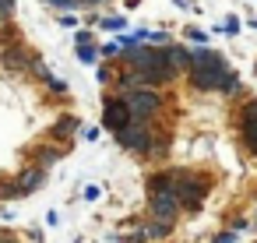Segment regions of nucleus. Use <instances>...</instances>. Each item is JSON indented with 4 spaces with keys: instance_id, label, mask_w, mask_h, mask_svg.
<instances>
[{
    "instance_id": "obj_1",
    "label": "nucleus",
    "mask_w": 257,
    "mask_h": 243,
    "mask_svg": "<svg viewBox=\"0 0 257 243\" xmlns=\"http://www.w3.org/2000/svg\"><path fill=\"white\" fill-rule=\"evenodd\" d=\"M208 190H211L208 176H187V173H180V180H176V201H180L183 211H197L204 204Z\"/></svg>"
},
{
    "instance_id": "obj_2",
    "label": "nucleus",
    "mask_w": 257,
    "mask_h": 243,
    "mask_svg": "<svg viewBox=\"0 0 257 243\" xmlns=\"http://www.w3.org/2000/svg\"><path fill=\"white\" fill-rule=\"evenodd\" d=\"M116 145L120 148H127V152H134V155H152V145H155V134H152V127L148 124H131V127H123L120 134H116Z\"/></svg>"
},
{
    "instance_id": "obj_3",
    "label": "nucleus",
    "mask_w": 257,
    "mask_h": 243,
    "mask_svg": "<svg viewBox=\"0 0 257 243\" xmlns=\"http://www.w3.org/2000/svg\"><path fill=\"white\" fill-rule=\"evenodd\" d=\"M123 99H127V109H131V116L138 124H152L162 113V95L159 92H131Z\"/></svg>"
},
{
    "instance_id": "obj_4",
    "label": "nucleus",
    "mask_w": 257,
    "mask_h": 243,
    "mask_svg": "<svg viewBox=\"0 0 257 243\" xmlns=\"http://www.w3.org/2000/svg\"><path fill=\"white\" fill-rule=\"evenodd\" d=\"M134 124V116H131V109H127V99L120 95V99H109L106 95V102H102V127L106 131H113V134H120L123 127H131Z\"/></svg>"
},
{
    "instance_id": "obj_5",
    "label": "nucleus",
    "mask_w": 257,
    "mask_h": 243,
    "mask_svg": "<svg viewBox=\"0 0 257 243\" xmlns=\"http://www.w3.org/2000/svg\"><path fill=\"white\" fill-rule=\"evenodd\" d=\"M148 211H152V218H159V222H176L180 218V201H176V194H152L148 197Z\"/></svg>"
},
{
    "instance_id": "obj_6",
    "label": "nucleus",
    "mask_w": 257,
    "mask_h": 243,
    "mask_svg": "<svg viewBox=\"0 0 257 243\" xmlns=\"http://www.w3.org/2000/svg\"><path fill=\"white\" fill-rule=\"evenodd\" d=\"M190 71H229V64H225L222 53H215L208 46H197V50H190Z\"/></svg>"
},
{
    "instance_id": "obj_7",
    "label": "nucleus",
    "mask_w": 257,
    "mask_h": 243,
    "mask_svg": "<svg viewBox=\"0 0 257 243\" xmlns=\"http://www.w3.org/2000/svg\"><path fill=\"white\" fill-rule=\"evenodd\" d=\"M32 60H36V53H29L25 46H4L0 50V64L8 71H32Z\"/></svg>"
},
{
    "instance_id": "obj_8",
    "label": "nucleus",
    "mask_w": 257,
    "mask_h": 243,
    "mask_svg": "<svg viewBox=\"0 0 257 243\" xmlns=\"http://www.w3.org/2000/svg\"><path fill=\"white\" fill-rule=\"evenodd\" d=\"M15 183H18L22 197H25V194H32V190H39V187L46 183V169H39V166H29L25 173H18V176H15Z\"/></svg>"
},
{
    "instance_id": "obj_9",
    "label": "nucleus",
    "mask_w": 257,
    "mask_h": 243,
    "mask_svg": "<svg viewBox=\"0 0 257 243\" xmlns=\"http://www.w3.org/2000/svg\"><path fill=\"white\" fill-rule=\"evenodd\" d=\"M176 180H180V173H155L152 180H148V197L152 194H176Z\"/></svg>"
},
{
    "instance_id": "obj_10",
    "label": "nucleus",
    "mask_w": 257,
    "mask_h": 243,
    "mask_svg": "<svg viewBox=\"0 0 257 243\" xmlns=\"http://www.w3.org/2000/svg\"><path fill=\"white\" fill-rule=\"evenodd\" d=\"M239 145L250 155H257V124H239Z\"/></svg>"
},
{
    "instance_id": "obj_11",
    "label": "nucleus",
    "mask_w": 257,
    "mask_h": 243,
    "mask_svg": "<svg viewBox=\"0 0 257 243\" xmlns=\"http://www.w3.org/2000/svg\"><path fill=\"white\" fill-rule=\"evenodd\" d=\"M141 232H145L148 239H162V236H169V232H173V225H169V222H159V218H152V222H148Z\"/></svg>"
},
{
    "instance_id": "obj_12",
    "label": "nucleus",
    "mask_w": 257,
    "mask_h": 243,
    "mask_svg": "<svg viewBox=\"0 0 257 243\" xmlns=\"http://www.w3.org/2000/svg\"><path fill=\"white\" fill-rule=\"evenodd\" d=\"M60 155H64V148H43V152H36V166L46 169V166H53Z\"/></svg>"
},
{
    "instance_id": "obj_13",
    "label": "nucleus",
    "mask_w": 257,
    "mask_h": 243,
    "mask_svg": "<svg viewBox=\"0 0 257 243\" xmlns=\"http://www.w3.org/2000/svg\"><path fill=\"white\" fill-rule=\"evenodd\" d=\"M78 131V116H64L60 124H53V138H67Z\"/></svg>"
},
{
    "instance_id": "obj_14",
    "label": "nucleus",
    "mask_w": 257,
    "mask_h": 243,
    "mask_svg": "<svg viewBox=\"0 0 257 243\" xmlns=\"http://www.w3.org/2000/svg\"><path fill=\"white\" fill-rule=\"evenodd\" d=\"M239 124H257V99H246L239 106Z\"/></svg>"
},
{
    "instance_id": "obj_15",
    "label": "nucleus",
    "mask_w": 257,
    "mask_h": 243,
    "mask_svg": "<svg viewBox=\"0 0 257 243\" xmlns=\"http://www.w3.org/2000/svg\"><path fill=\"white\" fill-rule=\"evenodd\" d=\"M11 18H15V0H0V29L11 25Z\"/></svg>"
},
{
    "instance_id": "obj_16",
    "label": "nucleus",
    "mask_w": 257,
    "mask_h": 243,
    "mask_svg": "<svg viewBox=\"0 0 257 243\" xmlns=\"http://www.w3.org/2000/svg\"><path fill=\"white\" fill-rule=\"evenodd\" d=\"M99 53H102V50H95V46H78V60H81V64H95Z\"/></svg>"
},
{
    "instance_id": "obj_17",
    "label": "nucleus",
    "mask_w": 257,
    "mask_h": 243,
    "mask_svg": "<svg viewBox=\"0 0 257 243\" xmlns=\"http://www.w3.org/2000/svg\"><path fill=\"white\" fill-rule=\"evenodd\" d=\"M215 32H225V36H236V32H239V18H236V15H229V18H225V22H222V25H218Z\"/></svg>"
},
{
    "instance_id": "obj_18",
    "label": "nucleus",
    "mask_w": 257,
    "mask_h": 243,
    "mask_svg": "<svg viewBox=\"0 0 257 243\" xmlns=\"http://www.w3.org/2000/svg\"><path fill=\"white\" fill-rule=\"evenodd\" d=\"M46 88L57 92V95H67V81H64V78H53V74L46 78Z\"/></svg>"
},
{
    "instance_id": "obj_19",
    "label": "nucleus",
    "mask_w": 257,
    "mask_h": 243,
    "mask_svg": "<svg viewBox=\"0 0 257 243\" xmlns=\"http://www.w3.org/2000/svg\"><path fill=\"white\" fill-rule=\"evenodd\" d=\"M43 4H50V8H57V11H71V8H81L78 0H43Z\"/></svg>"
},
{
    "instance_id": "obj_20",
    "label": "nucleus",
    "mask_w": 257,
    "mask_h": 243,
    "mask_svg": "<svg viewBox=\"0 0 257 243\" xmlns=\"http://www.w3.org/2000/svg\"><path fill=\"white\" fill-rule=\"evenodd\" d=\"M102 29H109V32H120V29H123V15H113V18H106V22H102Z\"/></svg>"
},
{
    "instance_id": "obj_21",
    "label": "nucleus",
    "mask_w": 257,
    "mask_h": 243,
    "mask_svg": "<svg viewBox=\"0 0 257 243\" xmlns=\"http://www.w3.org/2000/svg\"><path fill=\"white\" fill-rule=\"evenodd\" d=\"M169 152V138H155V145H152V155H166Z\"/></svg>"
},
{
    "instance_id": "obj_22",
    "label": "nucleus",
    "mask_w": 257,
    "mask_h": 243,
    "mask_svg": "<svg viewBox=\"0 0 257 243\" xmlns=\"http://www.w3.org/2000/svg\"><path fill=\"white\" fill-rule=\"evenodd\" d=\"M32 74H39V78H43V81H46V78H50V71H46V64H43V60H39V57H36V60H32Z\"/></svg>"
},
{
    "instance_id": "obj_23",
    "label": "nucleus",
    "mask_w": 257,
    "mask_h": 243,
    "mask_svg": "<svg viewBox=\"0 0 257 243\" xmlns=\"http://www.w3.org/2000/svg\"><path fill=\"white\" fill-rule=\"evenodd\" d=\"M187 39H190V43H197V46H204V39H208V36H204V32H197V29H187Z\"/></svg>"
},
{
    "instance_id": "obj_24",
    "label": "nucleus",
    "mask_w": 257,
    "mask_h": 243,
    "mask_svg": "<svg viewBox=\"0 0 257 243\" xmlns=\"http://www.w3.org/2000/svg\"><path fill=\"white\" fill-rule=\"evenodd\" d=\"M74 46H92V32H78L74 36Z\"/></svg>"
},
{
    "instance_id": "obj_25",
    "label": "nucleus",
    "mask_w": 257,
    "mask_h": 243,
    "mask_svg": "<svg viewBox=\"0 0 257 243\" xmlns=\"http://www.w3.org/2000/svg\"><path fill=\"white\" fill-rule=\"evenodd\" d=\"M152 43L155 46H169V32H152Z\"/></svg>"
},
{
    "instance_id": "obj_26",
    "label": "nucleus",
    "mask_w": 257,
    "mask_h": 243,
    "mask_svg": "<svg viewBox=\"0 0 257 243\" xmlns=\"http://www.w3.org/2000/svg\"><path fill=\"white\" fill-rule=\"evenodd\" d=\"M85 201H99V187H95V183L85 187Z\"/></svg>"
},
{
    "instance_id": "obj_27",
    "label": "nucleus",
    "mask_w": 257,
    "mask_h": 243,
    "mask_svg": "<svg viewBox=\"0 0 257 243\" xmlns=\"http://www.w3.org/2000/svg\"><path fill=\"white\" fill-rule=\"evenodd\" d=\"M232 239H236V232H232V229H229V232H218V236H215V239H211V243H232Z\"/></svg>"
},
{
    "instance_id": "obj_28",
    "label": "nucleus",
    "mask_w": 257,
    "mask_h": 243,
    "mask_svg": "<svg viewBox=\"0 0 257 243\" xmlns=\"http://www.w3.org/2000/svg\"><path fill=\"white\" fill-rule=\"evenodd\" d=\"M113 53H120V43H106L102 46V57H113Z\"/></svg>"
},
{
    "instance_id": "obj_29",
    "label": "nucleus",
    "mask_w": 257,
    "mask_h": 243,
    "mask_svg": "<svg viewBox=\"0 0 257 243\" xmlns=\"http://www.w3.org/2000/svg\"><path fill=\"white\" fill-rule=\"evenodd\" d=\"M243 229H250V222H246V218H236V222H232V232H243Z\"/></svg>"
},
{
    "instance_id": "obj_30",
    "label": "nucleus",
    "mask_w": 257,
    "mask_h": 243,
    "mask_svg": "<svg viewBox=\"0 0 257 243\" xmlns=\"http://www.w3.org/2000/svg\"><path fill=\"white\" fill-rule=\"evenodd\" d=\"M0 243H18L15 236H4V232H0Z\"/></svg>"
},
{
    "instance_id": "obj_31",
    "label": "nucleus",
    "mask_w": 257,
    "mask_h": 243,
    "mask_svg": "<svg viewBox=\"0 0 257 243\" xmlns=\"http://www.w3.org/2000/svg\"><path fill=\"white\" fill-rule=\"evenodd\" d=\"M78 243H81V239H78Z\"/></svg>"
}]
</instances>
